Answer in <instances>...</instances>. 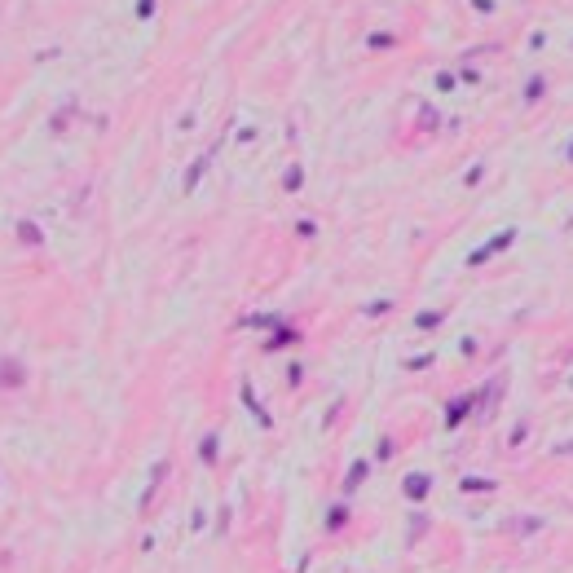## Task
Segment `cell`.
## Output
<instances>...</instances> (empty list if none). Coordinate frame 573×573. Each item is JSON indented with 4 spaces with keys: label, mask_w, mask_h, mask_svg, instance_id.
I'll list each match as a JSON object with an SVG mask.
<instances>
[{
    "label": "cell",
    "mask_w": 573,
    "mask_h": 573,
    "mask_svg": "<svg viewBox=\"0 0 573 573\" xmlns=\"http://www.w3.org/2000/svg\"><path fill=\"white\" fill-rule=\"evenodd\" d=\"M0 384H22V371H18V366H5V362H0Z\"/></svg>",
    "instance_id": "cell-1"
}]
</instances>
